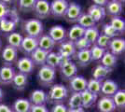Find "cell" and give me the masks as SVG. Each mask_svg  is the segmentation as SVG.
Instances as JSON below:
<instances>
[{"label":"cell","instance_id":"6da1fadb","mask_svg":"<svg viewBox=\"0 0 125 112\" xmlns=\"http://www.w3.org/2000/svg\"><path fill=\"white\" fill-rule=\"evenodd\" d=\"M68 89L62 84H53L47 92V103L50 104H63L68 98Z\"/></svg>","mask_w":125,"mask_h":112},{"label":"cell","instance_id":"7a4b0ae2","mask_svg":"<svg viewBox=\"0 0 125 112\" xmlns=\"http://www.w3.org/2000/svg\"><path fill=\"white\" fill-rule=\"evenodd\" d=\"M22 30L26 34V37L39 38L43 35L44 26L40 20L38 19H29L22 23Z\"/></svg>","mask_w":125,"mask_h":112},{"label":"cell","instance_id":"3957f363","mask_svg":"<svg viewBox=\"0 0 125 112\" xmlns=\"http://www.w3.org/2000/svg\"><path fill=\"white\" fill-rule=\"evenodd\" d=\"M56 79V69L47 64L42 65L37 72V81L43 87H51Z\"/></svg>","mask_w":125,"mask_h":112},{"label":"cell","instance_id":"277c9868","mask_svg":"<svg viewBox=\"0 0 125 112\" xmlns=\"http://www.w3.org/2000/svg\"><path fill=\"white\" fill-rule=\"evenodd\" d=\"M18 21L19 18L17 16V13L15 11H10L8 16L0 20V32L7 36L14 32L18 24Z\"/></svg>","mask_w":125,"mask_h":112},{"label":"cell","instance_id":"5b68a950","mask_svg":"<svg viewBox=\"0 0 125 112\" xmlns=\"http://www.w3.org/2000/svg\"><path fill=\"white\" fill-rule=\"evenodd\" d=\"M33 11L38 20L47 19L51 16V2L48 0H37Z\"/></svg>","mask_w":125,"mask_h":112},{"label":"cell","instance_id":"8992f818","mask_svg":"<svg viewBox=\"0 0 125 112\" xmlns=\"http://www.w3.org/2000/svg\"><path fill=\"white\" fill-rule=\"evenodd\" d=\"M67 8L66 0H52L51 2V15L54 18H64Z\"/></svg>","mask_w":125,"mask_h":112},{"label":"cell","instance_id":"52a82bcc","mask_svg":"<svg viewBox=\"0 0 125 112\" xmlns=\"http://www.w3.org/2000/svg\"><path fill=\"white\" fill-rule=\"evenodd\" d=\"M1 60L5 65H11L14 64L18 60V50L10 45L5 46L2 49L1 52Z\"/></svg>","mask_w":125,"mask_h":112},{"label":"cell","instance_id":"ba28073f","mask_svg":"<svg viewBox=\"0 0 125 112\" xmlns=\"http://www.w3.org/2000/svg\"><path fill=\"white\" fill-rule=\"evenodd\" d=\"M15 64L18 72L27 75V76L32 74L35 70V64L29 56H23V57L19 58Z\"/></svg>","mask_w":125,"mask_h":112},{"label":"cell","instance_id":"9c48e42d","mask_svg":"<svg viewBox=\"0 0 125 112\" xmlns=\"http://www.w3.org/2000/svg\"><path fill=\"white\" fill-rule=\"evenodd\" d=\"M81 13H82L81 6L76 2H71V3H68V8L64 18L68 22L75 23V22H77L78 19L81 15Z\"/></svg>","mask_w":125,"mask_h":112},{"label":"cell","instance_id":"30bf717a","mask_svg":"<svg viewBox=\"0 0 125 112\" xmlns=\"http://www.w3.org/2000/svg\"><path fill=\"white\" fill-rule=\"evenodd\" d=\"M88 80L84 78L83 76L76 75L70 80H68V87L69 91L72 92H81L87 88Z\"/></svg>","mask_w":125,"mask_h":112},{"label":"cell","instance_id":"8fae6325","mask_svg":"<svg viewBox=\"0 0 125 112\" xmlns=\"http://www.w3.org/2000/svg\"><path fill=\"white\" fill-rule=\"evenodd\" d=\"M59 68H60L61 78L64 81L70 80L78 73V66L72 61H69L67 63H65L64 64H62V66H60Z\"/></svg>","mask_w":125,"mask_h":112},{"label":"cell","instance_id":"7c38bea8","mask_svg":"<svg viewBox=\"0 0 125 112\" xmlns=\"http://www.w3.org/2000/svg\"><path fill=\"white\" fill-rule=\"evenodd\" d=\"M48 35L55 43H62L67 39V32L62 25H53L50 28Z\"/></svg>","mask_w":125,"mask_h":112},{"label":"cell","instance_id":"4fadbf2b","mask_svg":"<svg viewBox=\"0 0 125 112\" xmlns=\"http://www.w3.org/2000/svg\"><path fill=\"white\" fill-rule=\"evenodd\" d=\"M16 74L14 67L11 65L3 64L0 67V84L1 85H10Z\"/></svg>","mask_w":125,"mask_h":112},{"label":"cell","instance_id":"5bb4252c","mask_svg":"<svg viewBox=\"0 0 125 112\" xmlns=\"http://www.w3.org/2000/svg\"><path fill=\"white\" fill-rule=\"evenodd\" d=\"M38 48V39L30 37H24L21 41L20 51L25 56H30V54Z\"/></svg>","mask_w":125,"mask_h":112},{"label":"cell","instance_id":"9a60e30c","mask_svg":"<svg viewBox=\"0 0 125 112\" xmlns=\"http://www.w3.org/2000/svg\"><path fill=\"white\" fill-rule=\"evenodd\" d=\"M76 51H77V50L74 46V42L68 40V39H66L63 42L60 43L59 48H58V54L62 57H64V58H73L74 54L76 53Z\"/></svg>","mask_w":125,"mask_h":112},{"label":"cell","instance_id":"2e32d148","mask_svg":"<svg viewBox=\"0 0 125 112\" xmlns=\"http://www.w3.org/2000/svg\"><path fill=\"white\" fill-rule=\"evenodd\" d=\"M105 14L111 17L120 16L123 12V3L118 0H109L104 7Z\"/></svg>","mask_w":125,"mask_h":112},{"label":"cell","instance_id":"e0dca14e","mask_svg":"<svg viewBox=\"0 0 125 112\" xmlns=\"http://www.w3.org/2000/svg\"><path fill=\"white\" fill-rule=\"evenodd\" d=\"M69 61H71V59L68 58H64V57H62L60 56L58 52H54V51H51L49 52L47 56V59H46V64L51 66L52 68H57V67H60L62 66V64H64L65 63H67Z\"/></svg>","mask_w":125,"mask_h":112},{"label":"cell","instance_id":"ac0fdd59","mask_svg":"<svg viewBox=\"0 0 125 112\" xmlns=\"http://www.w3.org/2000/svg\"><path fill=\"white\" fill-rule=\"evenodd\" d=\"M108 51L115 56L121 55L125 51V39L121 37L111 38L108 45Z\"/></svg>","mask_w":125,"mask_h":112},{"label":"cell","instance_id":"d6986e66","mask_svg":"<svg viewBox=\"0 0 125 112\" xmlns=\"http://www.w3.org/2000/svg\"><path fill=\"white\" fill-rule=\"evenodd\" d=\"M73 58L77 62L76 64H78L80 67H86L93 62L92 57H91L90 49L89 50H83V51H77L76 53L74 54Z\"/></svg>","mask_w":125,"mask_h":112},{"label":"cell","instance_id":"ffe728a7","mask_svg":"<svg viewBox=\"0 0 125 112\" xmlns=\"http://www.w3.org/2000/svg\"><path fill=\"white\" fill-rule=\"evenodd\" d=\"M118 90H119V86L114 80H110V79H105L102 81L101 94H103L104 96L112 97Z\"/></svg>","mask_w":125,"mask_h":112},{"label":"cell","instance_id":"44dd1931","mask_svg":"<svg viewBox=\"0 0 125 112\" xmlns=\"http://www.w3.org/2000/svg\"><path fill=\"white\" fill-rule=\"evenodd\" d=\"M12 87L19 92H22L25 90L28 85V76L20 72H16L15 76L11 82Z\"/></svg>","mask_w":125,"mask_h":112},{"label":"cell","instance_id":"7402d4cb","mask_svg":"<svg viewBox=\"0 0 125 112\" xmlns=\"http://www.w3.org/2000/svg\"><path fill=\"white\" fill-rule=\"evenodd\" d=\"M87 13L93 18V20L96 23L100 22L101 21H103L105 18V15H106L105 14V10H104V7H100V6L94 5V4H93L92 6L89 7Z\"/></svg>","mask_w":125,"mask_h":112},{"label":"cell","instance_id":"603a6c76","mask_svg":"<svg viewBox=\"0 0 125 112\" xmlns=\"http://www.w3.org/2000/svg\"><path fill=\"white\" fill-rule=\"evenodd\" d=\"M29 102L31 105L34 106H39V105H46L47 103V92L43 90H35L31 92L29 96Z\"/></svg>","mask_w":125,"mask_h":112},{"label":"cell","instance_id":"cb8c5ba5","mask_svg":"<svg viewBox=\"0 0 125 112\" xmlns=\"http://www.w3.org/2000/svg\"><path fill=\"white\" fill-rule=\"evenodd\" d=\"M97 107L99 112H114L116 107L112 97L103 96L97 101Z\"/></svg>","mask_w":125,"mask_h":112},{"label":"cell","instance_id":"d4e9b609","mask_svg":"<svg viewBox=\"0 0 125 112\" xmlns=\"http://www.w3.org/2000/svg\"><path fill=\"white\" fill-rule=\"evenodd\" d=\"M49 52L42 50L40 48H37L31 54H30V58L33 61V63L35 65H39L42 66L44 64H46V59Z\"/></svg>","mask_w":125,"mask_h":112},{"label":"cell","instance_id":"484cf974","mask_svg":"<svg viewBox=\"0 0 125 112\" xmlns=\"http://www.w3.org/2000/svg\"><path fill=\"white\" fill-rule=\"evenodd\" d=\"M112 70L113 69L108 68V67H105V66L102 65L101 64H97L94 69H93V72H92L93 79L100 80V81H103V80H104L108 77V75L111 74Z\"/></svg>","mask_w":125,"mask_h":112},{"label":"cell","instance_id":"4316f807","mask_svg":"<svg viewBox=\"0 0 125 112\" xmlns=\"http://www.w3.org/2000/svg\"><path fill=\"white\" fill-rule=\"evenodd\" d=\"M80 96H81L82 107H83L84 109L85 108H90V107H93L95 104V102L97 101V98H98V95H96L94 93H92L87 89L80 92Z\"/></svg>","mask_w":125,"mask_h":112},{"label":"cell","instance_id":"83f0119b","mask_svg":"<svg viewBox=\"0 0 125 112\" xmlns=\"http://www.w3.org/2000/svg\"><path fill=\"white\" fill-rule=\"evenodd\" d=\"M37 39H38V48L42 49L48 52L52 51V50L54 49L55 45H56V43L52 40V38L48 34L46 35L43 34L41 37Z\"/></svg>","mask_w":125,"mask_h":112},{"label":"cell","instance_id":"f1b7e54d","mask_svg":"<svg viewBox=\"0 0 125 112\" xmlns=\"http://www.w3.org/2000/svg\"><path fill=\"white\" fill-rule=\"evenodd\" d=\"M30 108H31L30 102L28 99H24V98L17 99L11 107V109L13 110V112H30Z\"/></svg>","mask_w":125,"mask_h":112},{"label":"cell","instance_id":"f546056e","mask_svg":"<svg viewBox=\"0 0 125 112\" xmlns=\"http://www.w3.org/2000/svg\"><path fill=\"white\" fill-rule=\"evenodd\" d=\"M117 62H118L117 56H115L114 54L111 53L109 51H105L103 57L100 60V63L102 65H104L105 67H108V68H111V69H113L117 65Z\"/></svg>","mask_w":125,"mask_h":112},{"label":"cell","instance_id":"4dcf8cb0","mask_svg":"<svg viewBox=\"0 0 125 112\" xmlns=\"http://www.w3.org/2000/svg\"><path fill=\"white\" fill-rule=\"evenodd\" d=\"M84 32H85V29L76 23V24H74L73 26L70 27V29L68 30L67 39L74 42V41H76L77 39L83 37Z\"/></svg>","mask_w":125,"mask_h":112},{"label":"cell","instance_id":"1f68e13d","mask_svg":"<svg viewBox=\"0 0 125 112\" xmlns=\"http://www.w3.org/2000/svg\"><path fill=\"white\" fill-rule=\"evenodd\" d=\"M22 39H23V37L21 36L20 33L17 32H12L7 36L8 45H10V46L17 49V50H20Z\"/></svg>","mask_w":125,"mask_h":112},{"label":"cell","instance_id":"d6a6232c","mask_svg":"<svg viewBox=\"0 0 125 112\" xmlns=\"http://www.w3.org/2000/svg\"><path fill=\"white\" fill-rule=\"evenodd\" d=\"M77 24H78L79 26H81L84 29H87L90 27L95 26L96 22L93 20V18L90 16L87 12H82L77 21Z\"/></svg>","mask_w":125,"mask_h":112},{"label":"cell","instance_id":"836d02e7","mask_svg":"<svg viewBox=\"0 0 125 112\" xmlns=\"http://www.w3.org/2000/svg\"><path fill=\"white\" fill-rule=\"evenodd\" d=\"M109 24L114 28L120 35L124 34L125 32V21L122 17H111Z\"/></svg>","mask_w":125,"mask_h":112},{"label":"cell","instance_id":"e575fe53","mask_svg":"<svg viewBox=\"0 0 125 112\" xmlns=\"http://www.w3.org/2000/svg\"><path fill=\"white\" fill-rule=\"evenodd\" d=\"M99 35H100L99 29H98V27L95 25V26L90 27V28L85 29L83 37H85L92 45H94V44H95V42H96V39L98 38Z\"/></svg>","mask_w":125,"mask_h":112},{"label":"cell","instance_id":"d590c367","mask_svg":"<svg viewBox=\"0 0 125 112\" xmlns=\"http://www.w3.org/2000/svg\"><path fill=\"white\" fill-rule=\"evenodd\" d=\"M112 99L115 104V107L118 109H124L125 108V91L124 90H118L114 95L112 96Z\"/></svg>","mask_w":125,"mask_h":112},{"label":"cell","instance_id":"8d00e7d4","mask_svg":"<svg viewBox=\"0 0 125 112\" xmlns=\"http://www.w3.org/2000/svg\"><path fill=\"white\" fill-rule=\"evenodd\" d=\"M68 108H78L82 107L81 96L80 92H72L71 95L67 98V106Z\"/></svg>","mask_w":125,"mask_h":112},{"label":"cell","instance_id":"74e56055","mask_svg":"<svg viewBox=\"0 0 125 112\" xmlns=\"http://www.w3.org/2000/svg\"><path fill=\"white\" fill-rule=\"evenodd\" d=\"M37 0H18V8L22 12H31L33 11Z\"/></svg>","mask_w":125,"mask_h":112},{"label":"cell","instance_id":"f35d334b","mask_svg":"<svg viewBox=\"0 0 125 112\" xmlns=\"http://www.w3.org/2000/svg\"><path fill=\"white\" fill-rule=\"evenodd\" d=\"M106 50L101 48L99 46H97L96 44H94L91 46L90 48V52H91V57L93 62H98L103 57L104 53L105 52Z\"/></svg>","mask_w":125,"mask_h":112},{"label":"cell","instance_id":"ab89813d","mask_svg":"<svg viewBox=\"0 0 125 112\" xmlns=\"http://www.w3.org/2000/svg\"><path fill=\"white\" fill-rule=\"evenodd\" d=\"M101 87H102V81L94 79H91L87 82V90L91 92L92 93H94L96 95H99L101 93Z\"/></svg>","mask_w":125,"mask_h":112},{"label":"cell","instance_id":"60d3db41","mask_svg":"<svg viewBox=\"0 0 125 112\" xmlns=\"http://www.w3.org/2000/svg\"><path fill=\"white\" fill-rule=\"evenodd\" d=\"M74 46L77 51H83V50H89L91 48L92 44L89 42L85 37H82L77 39L76 41H74Z\"/></svg>","mask_w":125,"mask_h":112},{"label":"cell","instance_id":"b9f144b4","mask_svg":"<svg viewBox=\"0 0 125 112\" xmlns=\"http://www.w3.org/2000/svg\"><path fill=\"white\" fill-rule=\"evenodd\" d=\"M102 34H104V36H106L107 37H109L110 39L114 38V37H118L120 36V34L117 32L109 23H104L103 25V27H102Z\"/></svg>","mask_w":125,"mask_h":112},{"label":"cell","instance_id":"7bdbcfd3","mask_svg":"<svg viewBox=\"0 0 125 112\" xmlns=\"http://www.w3.org/2000/svg\"><path fill=\"white\" fill-rule=\"evenodd\" d=\"M109 42H110V38L109 37H107L106 36H104V34H100L98 38L96 39V42L95 44L97 45V46H99L101 48L104 49V50H107L108 49V45H109Z\"/></svg>","mask_w":125,"mask_h":112},{"label":"cell","instance_id":"ee69618b","mask_svg":"<svg viewBox=\"0 0 125 112\" xmlns=\"http://www.w3.org/2000/svg\"><path fill=\"white\" fill-rule=\"evenodd\" d=\"M10 9L9 8V6L5 5L3 3L0 2V20L5 18L6 16H8L10 12Z\"/></svg>","mask_w":125,"mask_h":112},{"label":"cell","instance_id":"f6af8a7d","mask_svg":"<svg viewBox=\"0 0 125 112\" xmlns=\"http://www.w3.org/2000/svg\"><path fill=\"white\" fill-rule=\"evenodd\" d=\"M68 107L64 104H55L52 107L51 112H67Z\"/></svg>","mask_w":125,"mask_h":112},{"label":"cell","instance_id":"bcb514c9","mask_svg":"<svg viewBox=\"0 0 125 112\" xmlns=\"http://www.w3.org/2000/svg\"><path fill=\"white\" fill-rule=\"evenodd\" d=\"M30 112H50L46 105H39V106H34L31 105Z\"/></svg>","mask_w":125,"mask_h":112},{"label":"cell","instance_id":"7dc6e473","mask_svg":"<svg viewBox=\"0 0 125 112\" xmlns=\"http://www.w3.org/2000/svg\"><path fill=\"white\" fill-rule=\"evenodd\" d=\"M0 112H13V110L10 106L0 103Z\"/></svg>","mask_w":125,"mask_h":112},{"label":"cell","instance_id":"c3c4849f","mask_svg":"<svg viewBox=\"0 0 125 112\" xmlns=\"http://www.w3.org/2000/svg\"><path fill=\"white\" fill-rule=\"evenodd\" d=\"M93 2H94V5H97V6H100V7H105V5L107 4V2L109 1V0H92Z\"/></svg>","mask_w":125,"mask_h":112},{"label":"cell","instance_id":"681fc988","mask_svg":"<svg viewBox=\"0 0 125 112\" xmlns=\"http://www.w3.org/2000/svg\"><path fill=\"white\" fill-rule=\"evenodd\" d=\"M67 112H85L83 107H78V108H68Z\"/></svg>","mask_w":125,"mask_h":112},{"label":"cell","instance_id":"f907efd6","mask_svg":"<svg viewBox=\"0 0 125 112\" xmlns=\"http://www.w3.org/2000/svg\"><path fill=\"white\" fill-rule=\"evenodd\" d=\"M0 2L7 6H10L15 2V0H0Z\"/></svg>","mask_w":125,"mask_h":112},{"label":"cell","instance_id":"816d5d0a","mask_svg":"<svg viewBox=\"0 0 125 112\" xmlns=\"http://www.w3.org/2000/svg\"><path fill=\"white\" fill-rule=\"evenodd\" d=\"M3 97H4V92H3V90L0 88V103L2 102V100H3Z\"/></svg>","mask_w":125,"mask_h":112},{"label":"cell","instance_id":"f5cc1de1","mask_svg":"<svg viewBox=\"0 0 125 112\" xmlns=\"http://www.w3.org/2000/svg\"><path fill=\"white\" fill-rule=\"evenodd\" d=\"M2 51V40H1V38H0V51Z\"/></svg>","mask_w":125,"mask_h":112},{"label":"cell","instance_id":"db71d44e","mask_svg":"<svg viewBox=\"0 0 125 112\" xmlns=\"http://www.w3.org/2000/svg\"><path fill=\"white\" fill-rule=\"evenodd\" d=\"M120 112H123V111H120Z\"/></svg>","mask_w":125,"mask_h":112}]
</instances>
